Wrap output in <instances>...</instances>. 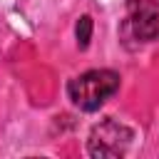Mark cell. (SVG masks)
Wrapping results in <instances>:
<instances>
[{
	"label": "cell",
	"mask_w": 159,
	"mask_h": 159,
	"mask_svg": "<svg viewBox=\"0 0 159 159\" xmlns=\"http://www.w3.org/2000/svg\"><path fill=\"white\" fill-rule=\"evenodd\" d=\"M132 139H134V132L119 119L109 117L92 127L89 139H87V152L94 159H114V157L127 154Z\"/></svg>",
	"instance_id": "2"
},
{
	"label": "cell",
	"mask_w": 159,
	"mask_h": 159,
	"mask_svg": "<svg viewBox=\"0 0 159 159\" xmlns=\"http://www.w3.org/2000/svg\"><path fill=\"white\" fill-rule=\"evenodd\" d=\"M124 32H129L139 42H157L159 40V0H127Z\"/></svg>",
	"instance_id": "3"
},
{
	"label": "cell",
	"mask_w": 159,
	"mask_h": 159,
	"mask_svg": "<svg viewBox=\"0 0 159 159\" xmlns=\"http://www.w3.org/2000/svg\"><path fill=\"white\" fill-rule=\"evenodd\" d=\"M119 89V75L112 70H89L75 80L67 82V94L75 107L82 112L99 109L109 97H114Z\"/></svg>",
	"instance_id": "1"
},
{
	"label": "cell",
	"mask_w": 159,
	"mask_h": 159,
	"mask_svg": "<svg viewBox=\"0 0 159 159\" xmlns=\"http://www.w3.org/2000/svg\"><path fill=\"white\" fill-rule=\"evenodd\" d=\"M75 35H77V45L84 50L89 45V40H92V17L89 15H82L80 17V22L75 27Z\"/></svg>",
	"instance_id": "4"
}]
</instances>
